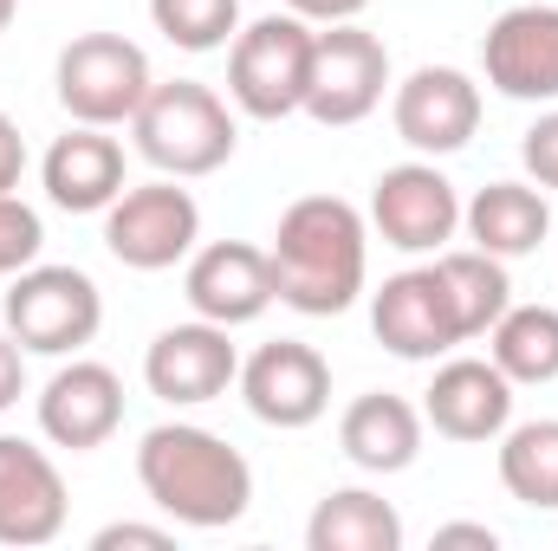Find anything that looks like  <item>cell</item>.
<instances>
[{
    "label": "cell",
    "instance_id": "6da1fadb",
    "mask_svg": "<svg viewBox=\"0 0 558 551\" xmlns=\"http://www.w3.org/2000/svg\"><path fill=\"white\" fill-rule=\"evenodd\" d=\"M267 254H274L279 305L305 318H338L357 305L364 273H371V221L344 195H299L279 215Z\"/></svg>",
    "mask_w": 558,
    "mask_h": 551
},
{
    "label": "cell",
    "instance_id": "7a4b0ae2",
    "mask_svg": "<svg viewBox=\"0 0 558 551\" xmlns=\"http://www.w3.org/2000/svg\"><path fill=\"white\" fill-rule=\"evenodd\" d=\"M137 480L156 513H169L189 532H221L247 519L254 506V467L241 448H228L215 428L195 421H162L137 448Z\"/></svg>",
    "mask_w": 558,
    "mask_h": 551
},
{
    "label": "cell",
    "instance_id": "3957f363",
    "mask_svg": "<svg viewBox=\"0 0 558 551\" xmlns=\"http://www.w3.org/2000/svg\"><path fill=\"white\" fill-rule=\"evenodd\" d=\"M131 137H137V156L156 175L195 182V175H215L234 156L241 124H234L221 91H208L195 78H169V85H149V98L131 118Z\"/></svg>",
    "mask_w": 558,
    "mask_h": 551
},
{
    "label": "cell",
    "instance_id": "277c9868",
    "mask_svg": "<svg viewBox=\"0 0 558 551\" xmlns=\"http://www.w3.org/2000/svg\"><path fill=\"white\" fill-rule=\"evenodd\" d=\"M312 39H318V26L299 20V13H260L254 26L234 33V46H228V98H234L241 118L279 124V118L305 111Z\"/></svg>",
    "mask_w": 558,
    "mask_h": 551
},
{
    "label": "cell",
    "instance_id": "5b68a950",
    "mask_svg": "<svg viewBox=\"0 0 558 551\" xmlns=\"http://www.w3.org/2000/svg\"><path fill=\"white\" fill-rule=\"evenodd\" d=\"M149 52L124 33H78L59 65H52V91L65 105L72 124H98V131H118L137 118V105L149 98Z\"/></svg>",
    "mask_w": 558,
    "mask_h": 551
},
{
    "label": "cell",
    "instance_id": "8992f818",
    "mask_svg": "<svg viewBox=\"0 0 558 551\" xmlns=\"http://www.w3.org/2000/svg\"><path fill=\"white\" fill-rule=\"evenodd\" d=\"M105 325V292L78 267H26L7 285V331L26 357H78Z\"/></svg>",
    "mask_w": 558,
    "mask_h": 551
},
{
    "label": "cell",
    "instance_id": "52a82bcc",
    "mask_svg": "<svg viewBox=\"0 0 558 551\" xmlns=\"http://www.w3.org/2000/svg\"><path fill=\"white\" fill-rule=\"evenodd\" d=\"M390 91V52L377 33H364L357 20L318 26L312 39V85H305V118L325 131H351L364 124Z\"/></svg>",
    "mask_w": 558,
    "mask_h": 551
},
{
    "label": "cell",
    "instance_id": "ba28073f",
    "mask_svg": "<svg viewBox=\"0 0 558 551\" xmlns=\"http://www.w3.org/2000/svg\"><path fill=\"white\" fill-rule=\"evenodd\" d=\"M195 241H202V208L189 188H175V175L137 182L105 208V247L131 273H169L175 260L195 254Z\"/></svg>",
    "mask_w": 558,
    "mask_h": 551
},
{
    "label": "cell",
    "instance_id": "9c48e42d",
    "mask_svg": "<svg viewBox=\"0 0 558 551\" xmlns=\"http://www.w3.org/2000/svg\"><path fill=\"white\" fill-rule=\"evenodd\" d=\"M371 228L397 254H441L461 234V195L435 169V156L397 162V169L377 175V188H371Z\"/></svg>",
    "mask_w": 558,
    "mask_h": 551
},
{
    "label": "cell",
    "instance_id": "30bf717a",
    "mask_svg": "<svg viewBox=\"0 0 558 551\" xmlns=\"http://www.w3.org/2000/svg\"><path fill=\"white\" fill-rule=\"evenodd\" d=\"M143 383L169 409H202V403H215V396H228L241 383V351L228 344V325L189 318V325H169V331L149 338Z\"/></svg>",
    "mask_w": 558,
    "mask_h": 551
},
{
    "label": "cell",
    "instance_id": "8fae6325",
    "mask_svg": "<svg viewBox=\"0 0 558 551\" xmlns=\"http://www.w3.org/2000/svg\"><path fill=\"white\" fill-rule=\"evenodd\" d=\"M481 72L513 105H558V0L507 7L481 39Z\"/></svg>",
    "mask_w": 558,
    "mask_h": 551
},
{
    "label": "cell",
    "instance_id": "7c38bea8",
    "mask_svg": "<svg viewBox=\"0 0 558 551\" xmlns=\"http://www.w3.org/2000/svg\"><path fill=\"white\" fill-rule=\"evenodd\" d=\"M390 124L416 156H454L481 131V85L454 65H416L390 98Z\"/></svg>",
    "mask_w": 558,
    "mask_h": 551
},
{
    "label": "cell",
    "instance_id": "4fadbf2b",
    "mask_svg": "<svg viewBox=\"0 0 558 551\" xmlns=\"http://www.w3.org/2000/svg\"><path fill=\"white\" fill-rule=\"evenodd\" d=\"M182 292H189V311L208 318V325H228V331L234 325H254L279 298L274 254L254 247V241H208V247L189 254Z\"/></svg>",
    "mask_w": 558,
    "mask_h": 551
},
{
    "label": "cell",
    "instance_id": "5bb4252c",
    "mask_svg": "<svg viewBox=\"0 0 558 551\" xmlns=\"http://www.w3.org/2000/svg\"><path fill=\"white\" fill-rule=\"evenodd\" d=\"M241 396L267 428H312L331 409V364L299 338H274L241 364Z\"/></svg>",
    "mask_w": 558,
    "mask_h": 551
},
{
    "label": "cell",
    "instance_id": "9a60e30c",
    "mask_svg": "<svg viewBox=\"0 0 558 551\" xmlns=\"http://www.w3.org/2000/svg\"><path fill=\"white\" fill-rule=\"evenodd\" d=\"M124 428V377L111 364H92V357H72L46 377L39 390V434L52 448H72V454H92L105 448L111 434Z\"/></svg>",
    "mask_w": 558,
    "mask_h": 551
},
{
    "label": "cell",
    "instance_id": "2e32d148",
    "mask_svg": "<svg viewBox=\"0 0 558 551\" xmlns=\"http://www.w3.org/2000/svg\"><path fill=\"white\" fill-rule=\"evenodd\" d=\"M422 421L448 441H500L513 421V383L494 357H448L422 390Z\"/></svg>",
    "mask_w": 558,
    "mask_h": 551
},
{
    "label": "cell",
    "instance_id": "e0dca14e",
    "mask_svg": "<svg viewBox=\"0 0 558 551\" xmlns=\"http://www.w3.org/2000/svg\"><path fill=\"white\" fill-rule=\"evenodd\" d=\"M65 474L46 448L0 434V546H52L65 532Z\"/></svg>",
    "mask_w": 558,
    "mask_h": 551
},
{
    "label": "cell",
    "instance_id": "ac0fdd59",
    "mask_svg": "<svg viewBox=\"0 0 558 551\" xmlns=\"http://www.w3.org/2000/svg\"><path fill=\"white\" fill-rule=\"evenodd\" d=\"M371 331H377V344H384L390 357H403V364H435L441 351L461 344L435 267H410V273L384 279V285L371 292Z\"/></svg>",
    "mask_w": 558,
    "mask_h": 551
},
{
    "label": "cell",
    "instance_id": "d6986e66",
    "mask_svg": "<svg viewBox=\"0 0 558 551\" xmlns=\"http://www.w3.org/2000/svg\"><path fill=\"white\" fill-rule=\"evenodd\" d=\"M46 201L65 215H105L131 182H124V143L105 137L98 124H72L39 162Z\"/></svg>",
    "mask_w": 558,
    "mask_h": 551
},
{
    "label": "cell",
    "instance_id": "ffe728a7",
    "mask_svg": "<svg viewBox=\"0 0 558 551\" xmlns=\"http://www.w3.org/2000/svg\"><path fill=\"white\" fill-rule=\"evenodd\" d=\"M422 428L428 421H422V409L410 396L371 390V396H357L351 409L338 415V448L364 474H403V467H416V454H422Z\"/></svg>",
    "mask_w": 558,
    "mask_h": 551
},
{
    "label": "cell",
    "instance_id": "44dd1931",
    "mask_svg": "<svg viewBox=\"0 0 558 551\" xmlns=\"http://www.w3.org/2000/svg\"><path fill=\"white\" fill-rule=\"evenodd\" d=\"M461 228L481 254L494 260H526L546 247L553 234V208L539 195V182H487L468 208H461Z\"/></svg>",
    "mask_w": 558,
    "mask_h": 551
},
{
    "label": "cell",
    "instance_id": "7402d4cb",
    "mask_svg": "<svg viewBox=\"0 0 558 551\" xmlns=\"http://www.w3.org/2000/svg\"><path fill=\"white\" fill-rule=\"evenodd\" d=\"M312 551H403V513L371 493V487H331L312 519H305Z\"/></svg>",
    "mask_w": 558,
    "mask_h": 551
},
{
    "label": "cell",
    "instance_id": "603a6c76",
    "mask_svg": "<svg viewBox=\"0 0 558 551\" xmlns=\"http://www.w3.org/2000/svg\"><path fill=\"white\" fill-rule=\"evenodd\" d=\"M435 279H441V298L454 311V331L461 344L468 338H487L500 325V311L513 305V279H507V260L481 254V247H441L435 254Z\"/></svg>",
    "mask_w": 558,
    "mask_h": 551
},
{
    "label": "cell",
    "instance_id": "cb8c5ba5",
    "mask_svg": "<svg viewBox=\"0 0 558 551\" xmlns=\"http://www.w3.org/2000/svg\"><path fill=\"white\" fill-rule=\"evenodd\" d=\"M487 357L507 370V383H558V305H507L487 331Z\"/></svg>",
    "mask_w": 558,
    "mask_h": 551
},
{
    "label": "cell",
    "instance_id": "d4e9b609",
    "mask_svg": "<svg viewBox=\"0 0 558 551\" xmlns=\"http://www.w3.org/2000/svg\"><path fill=\"white\" fill-rule=\"evenodd\" d=\"M500 487L533 513H558V415L507 421V434H500Z\"/></svg>",
    "mask_w": 558,
    "mask_h": 551
},
{
    "label": "cell",
    "instance_id": "484cf974",
    "mask_svg": "<svg viewBox=\"0 0 558 551\" xmlns=\"http://www.w3.org/2000/svg\"><path fill=\"white\" fill-rule=\"evenodd\" d=\"M149 20L182 52H221L241 33V0H149Z\"/></svg>",
    "mask_w": 558,
    "mask_h": 551
},
{
    "label": "cell",
    "instance_id": "4316f807",
    "mask_svg": "<svg viewBox=\"0 0 558 551\" xmlns=\"http://www.w3.org/2000/svg\"><path fill=\"white\" fill-rule=\"evenodd\" d=\"M39 247H46V221H39V208H26L13 188L0 195V279L26 273L33 260H39Z\"/></svg>",
    "mask_w": 558,
    "mask_h": 551
},
{
    "label": "cell",
    "instance_id": "83f0119b",
    "mask_svg": "<svg viewBox=\"0 0 558 551\" xmlns=\"http://www.w3.org/2000/svg\"><path fill=\"white\" fill-rule=\"evenodd\" d=\"M520 162L539 188H558V111H539L533 131L520 137Z\"/></svg>",
    "mask_w": 558,
    "mask_h": 551
},
{
    "label": "cell",
    "instance_id": "f1b7e54d",
    "mask_svg": "<svg viewBox=\"0 0 558 551\" xmlns=\"http://www.w3.org/2000/svg\"><path fill=\"white\" fill-rule=\"evenodd\" d=\"M92 546H98V551H124V546L169 551V546H175V532H169V526H137V519H118V526H105V532H98Z\"/></svg>",
    "mask_w": 558,
    "mask_h": 551
},
{
    "label": "cell",
    "instance_id": "f546056e",
    "mask_svg": "<svg viewBox=\"0 0 558 551\" xmlns=\"http://www.w3.org/2000/svg\"><path fill=\"white\" fill-rule=\"evenodd\" d=\"M26 396V344L13 331H0V415Z\"/></svg>",
    "mask_w": 558,
    "mask_h": 551
},
{
    "label": "cell",
    "instance_id": "4dcf8cb0",
    "mask_svg": "<svg viewBox=\"0 0 558 551\" xmlns=\"http://www.w3.org/2000/svg\"><path fill=\"white\" fill-rule=\"evenodd\" d=\"M20 175H26V137H20V124L0 111V195L20 188Z\"/></svg>",
    "mask_w": 558,
    "mask_h": 551
},
{
    "label": "cell",
    "instance_id": "1f68e13d",
    "mask_svg": "<svg viewBox=\"0 0 558 551\" xmlns=\"http://www.w3.org/2000/svg\"><path fill=\"white\" fill-rule=\"evenodd\" d=\"M371 0H286V13L312 20V26H338V20H357Z\"/></svg>",
    "mask_w": 558,
    "mask_h": 551
},
{
    "label": "cell",
    "instance_id": "d6a6232c",
    "mask_svg": "<svg viewBox=\"0 0 558 551\" xmlns=\"http://www.w3.org/2000/svg\"><path fill=\"white\" fill-rule=\"evenodd\" d=\"M435 546H441V551H448V546L494 551V546H500V532H494V526H468V519H461V526H435Z\"/></svg>",
    "mask_w": 558,
    "mask_h": 551
},
{
    "label": "cell",
    "instance_id": "836d02e7",
    "mask_svg": "<svg viewBox=\"0 0 558 551\" xmlns=\"http://www.w3.org/2000/svg\"><path fill=\"white\" fill-rule=\"evenodd\" d=\"M13 13H20V0H0V33L13 26Z\"/></svg>",
    "mask_w": 558,
    "mask_h": 551
}]
</instances>
